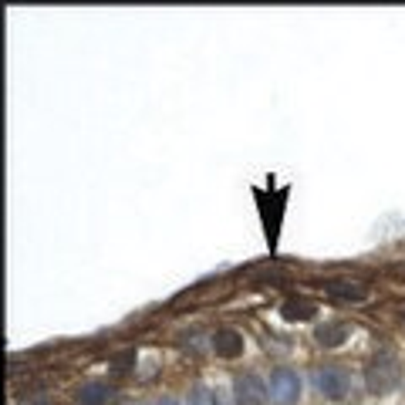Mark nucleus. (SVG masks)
<instances>
[{
    "mask_svg": "<svg viewBox=\"0 0 405 405\" xmlns=\"http://www.w3.org/2000/svg\"><path fill=\"white\" fill-rule=\"evenodd\" d=\"M399 378H402V365H399V355L392 351V348H378L372 355V361L365 365V385L368 392L375 395H385L399 385Z\"/></svg>",
    "mask_w": 405,
    "mask_h": 405,
    "instance_id": "1",
    "label": "nucleus"
},
{
    "mask_svg": "<svg viewBox=\"0 0 405 405\" xmlns=\"http://www.w3.org/2000/svg\"><path fill=\"white\" fill-rule=\"evenodd\" d=\"M267 392H270V405H294L297 395H301V378L291 368H277L270 375Z\"/></svg>",
    "mask_w": 405,
    "mask_h": 405,
    "instance_id": "2",
    "label": "nucleus"
},
{
    "mask_svg": "<svg viewBox=\"0 0 405 405\" xmlns=\"http://www.w3.org/2000/svg\"><path fill=\"white\" fill-rule=\"evenodd\" d=\"M314 385H318V392H325V395H331V399H341L344 392L351 389V375H348V368H341V365H325V368H314Z\"/></svg>",
    "mask_w": 405,
    "mask_h": 405,
    "instance_id": "3",
    "label": "nucleus"
},
{
    "mask_svg": "<svg viewBox=\"0 0 405 405\" xmlns=\"http://www.w3.org/2000/svg\"><path fill=\"white\" fill-rule=\"evenodd\" d=\"M234 399H236V405H267L270 402V392L260 382V375L247 372L234 378Z\"/></svg>",
    "mask_w": 405,
    "mask_h": 405,
    "instance_id": "4",
    "label": "nucleus"
},
{
    "mask_svg": "<svg viewBox=\"0 0 405 405\" xmlns=\"http://www.w3.org/2000/svg\"><path fill=\"white\" fill-rule=\"evenodd\" d=\"M325 291L334 301H348V304H361V301H368L372 297V287L365 281H355V277H341V281H327Z\"/></svg>",
    "mask_w": 405,
    "mask_h": 405,
    "instance_id": "5",
    "label": "nucleus"
},
{
    "mask_svg": "<svg viewBox=\"0 0 405 405\" xmlns=\"http://www.w3.org/2000/svg\"><path fill=\"white\" fill-rule=\"evenodd\" d=\"M75 402L78 405H115L119 402V389L109 382H85L75 389Z\"/></svg>",
    "mask_w": 405,
    "mask_h": 405,
    "instance_id": "6",
    "label": "nucleus"
},
{
    "mask_svg": "<svg viewBox=\"0 0 405 405\" xmlns=\"http://www.w3.org/2000/svg\"><path fill=\"white\" fill-rule=\"evenodd\" d=\"M213 351L219 358H240L243 355V334L234 331V327H219L213 334Z\"/></svg>",
    "mask_w": 405,
    "mask_h": 405,
    "instance_id": "7",
    "label": "nucleus"
},
{
    "mask_svg": "<svg viewBox=\"0 0 405 405\" xmlns=\"http://www.w3.org/2000/svg\"><path fill=\"white\" fill-rule=\"evenodd\" d=\"M348 334H351V327L344 325V321H327V325H321L314 331V341L321 344V348H338Z\"/></svg>",
    "mask_w": 405,
    "mask_h": 405,
    "instance_id": "8",
    "label": "nucleus"
},
{
    "mask_svg": "<svg viewBox=\"0 0 405 405\" xmlns=\"http://www.w3.org/2000/svg\"><path fill=\"white\" fill-rule=\"evenodd\" d=\"M281 318H284V321H311V318H314V304H311V301H301V297H291V301H284Z\"/></svg>",
    "mask_w": 405,
    "mask_h": 405,
    "instance_id": "9",
    "label": "nucleus"
},
{
    "mask_svg": "<svg viewBox=\"0 0 405 405\" xmlns=\"http://www.w3.org/2000/svg\"><path fill=\"white\" fill-rule=\"evenodd\" d=\"M186 405H219V402L210 389H193V395L186 399Z\"/></svg>",
    "mask_w": 405,
    "mask_h": 405,
    "instance_id": "10",
    "label": "nucleus"
},
{
    "mask_svg": "<svg viewBox=\"0 0 405 405\" xmlns=\"http://www.w3.org/2000/svg\"><path fill=\"white\" fill-rule=\"evenodd\" d=\"M389 274L395 277V281H405V264H392V267H389Z\"/></svg>",
    "mask_w": 405,
    "mask_h": 405,
    "instance_id": "11",
    "label": "nucleus"
},
{
    "mask_svg": "<svg viewBox=\"0 0 405 405\" xmlns=\"http://www.w3.org/2000/svg\"><path fill=\"white\" fill-rule=\"evenodd\" d=\"M28 405H51V402H47V399H31Z\"/></svg>",
    "mask_w": 405,
    "mask_h": 405,
    "instance_id": "12",
    "label": "nucleus"
},
{
    "mask_svg": "<svg viewBox=\"0 0 405 405\" xmlns=\"http://www.w3.org/2000/svg\"><path fill=\"white\" fill-rule=\"evenodd\" d=\"M159 405H179V402H172V399H162V402H159Z\"/></svg>",
    "mask_w": 405,
    "mask_h": 405,
    "instance_id": "13",
    "label": "nucleus"
}]
</instances>
